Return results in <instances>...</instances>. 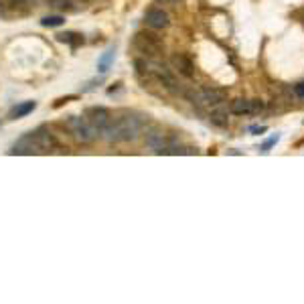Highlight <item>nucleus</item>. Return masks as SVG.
Returning <instances> with one entry per match:
<instances>
[{
	"mask_svg": "<svg viewBox=\"0 0 304 304\" xmlns=\"http://www.w3.org/2000/svg\"><path fill=\"white\" fill-rule=\"evenodd\" d=\"M162 2H174V0H162Z\"/></svg>",
	"mask_w": 304,
	"mask_h": 304,
	"instance_id": "5701e85b",
	"label": "nucleus"
},
{
	"mask_svg": "<svg viewBox=\"0 0 304 304\" xmlns=\"http://www.w3.org/2000/svg\"><path fill=\"white\" fill-rule=\"evenodd\" d=\"M146 24L154 31H162L170 24V18L162 8H152V10L146 12Z\"/></svg>",
	"mask_w": 304,
	"mask_h": 304,
	"instance_id": "9d476101",
	"label": "nucleus"
},
{
	"mask_svg": "<svg viewBox=\"0 0 304 304\" xmlns=\"http://www.w3.org/2000/svg\"><path fill=\"white\" fill-rule=\"evenodd\" d=\"M114 57H116V51L114 49H108L100 59H98V71L100 73H106L110 69V65L114 63Z\"/></svg>",
	"mask_w": 304,
	"mask_h": 304,
	"instance_id": "2eb2a0df",
	"label": "nucleus"
},
{
	"mask_svg": "<svg viewBox=\"0 0 304 304\" xmlns=\"http://www.w3.org/2000/svg\"><path fill=\"white\" fill-rule=\"evenodd\" d=\"M250 132H256V134H262V132H266V126H252V128H250Z\"/></svg>",
	"mask_w": 304,
	"mask_h": 304,
	"instance_id": "412c9836",
	"label": "nucleus"
},
{
	"mask_svg": "<svg viewBox=\"0 0 304 304\" xmlns=\"http://www.w3.org/2000/svg\"><path fill=\"white\" fill-rule=\"evenodd\" d=\"M170 65H172V69H174L178 75H183V77H193V75H195V65H193V61H191L187 55H183V53H174L172 59H170Z\"/></svg>",
	"mask_w": 304,
	"mask_h": 304,
	"instance_id": "423d86ee",
	"label": "nucleus"
},
{
	"mask_svg": "<svg viewBox=\"0 0 304 304\" xmlns=\"http://www.w3.org/2000/svg\"><path fill=\"white\" fill-rule=\"evenodd\" d=\"M35 136H37V144H39L41 150H53V148L59 146L55 134H53L49 128H39V130L35 132Z\"/></svg>",
	"mask_w": 304,
	"mask_h": 304,
	"instance_id": "9b49d317",
	"label": "nucleus"
},
{
	"mask_svg": "<svg viewBox=\"0 0 304 304\" xmlns=\"http://www.w3.org/2000/svg\"><path fill=\"white\" fill-rule=\"evenodd\" d=\"M49 4L55 8H67L71 4V0H49Z\"/></svg>",
	"mask_w": 304,
	"mask_h": 304,
	"instance_id": "aec40b11",
	"label": "nucleus"
},
{
	"mask_svg": "<svg viewBox=\"0 0 304 304\" xmlns=\"http://www.w3.org/2000/svg\"><path fill=\"white\" fill-rule=\"evenodd\" d=\"M203 92V98H205V104H211V106H219L225 102L227 94L223 89H217V87H205L201 89Z\"/></svg>",
	"mask_w": 304,
	"mask_h": 304,
	"instance_id": "f8f14e48",
	"label": "nucleus"
},
{
	"mask_svg": "<svg viewBox=\"0 0 304 304\" xmlns=\"http://www.w3.org/2000/svg\"><path fill=\"white\" fill-rule=\"evenodd\" d=\"M118 124H120V142H132L142 132V120L136 116L118 118Z\"/></svg>",
	"mask_w": 304,
	"mask_h": 304,
	"instance_id": "20e7f679",
	"label": "nucleus"
},
{
	"mask_svg": "<svg viewBox=\"0 0 304 304\" xmlns=\"http://www.w3.org/2000/svg\"><path fill=\"white\" fill-rule=\"evenodd\" d=\"M65 126L69 128V132H71V136H73V140H75L77 144H92V142H96L98 136H100V130H98L85 116H83V118L71 116V118L65 122Z\"/></svg>",
	"mask_w": 304,
	"mask_h": 304,
	"instance_id": "f257e3e1",
	"label": "nucleus"
},
{
	"mask_svg": "<svg viewBox=\"0 0 304 304\" xmlns=\"http://www.w3.org/2000/svg\"><path fill=\"white\" fill-rule=\"evenodd\" d=\"M134 49L138 53H142L144 57L154 59L164 51V43L158 35H154L150 31H138L134 35Z\"/></svg>",
	"mask_w": 304,
	"mask_h": 304,
	"instance_id": "f03ea898",
	"label": "nucleus"
},
{
	"mask_svg": "<svg viewBox=\"0 0 304 304\" xmlns=\"http://www.w3.org/2000/svg\"><path fill=\"white\" fill-rule=\"evenodd\" d=\"M26 4H28V0H12V8L18 12H26V8H28Z\"/></svg>",
	"mask_w": 304,
	"mask_h": 304,
	"instance_id": "a211bd4d",
	"label": "nucleus"
},
{
	"mask_svg": "<svg viewBox=\"0 0 304 304\" xmlns=\"http://www.w3.org/2000/svg\"><path fill=\"white\" fill-rule=\"evenodd\" d=\"M294 92H296V96H298V98H304V81L296 85V89H294Z\"/></svg>",
	"mask_w": 304,
	"mask_h": 304,
	"instance_id": "4be33fe9",
	"label": "nucleus"
},
{
	"mask_svg": "<svg viewBox=\"0 0 304 304\" xmlns=\"http://www.w3.org/2000/svg\"><path fill=\"white\" fill-rule=\"evenodd\" d=\"M65 22V18L61 16V14H51V16H45L43 20H41V24L45 26V28H57V26H61Z\"/></svg>",
	"mask_w": 304,
	"mask_h": 304,
	"instance_id": "f3484780",
	"label": "nucleus"
},
{
	"mask_svg": "<svg viewBox=\"0 0 304 304\" xmlns=\"http://www.w3.org/2000/svg\"><path fill=\"white\" fill-rule=\"evenodd\" d=\"M35 108H37V104H35V102H22V104H18V106H14V108L10 110L8 118H10V120H20V118L28 116Z\"/></svg>",
	"mask_w": 304,
	"mask_h": 304,
	"instance_id": "4468645a",
	"label": "nucleus"
},
{
	"mask_svg": "<svg viewBox=\"0 0 304 304\" xmlns=\"http://www.w3.org/2000/svg\"><path fill=\"white\" fill-rule=\"evenodd\" d=\"M144 142H146V146H148L150 150L156 152V154H164L166 146H168V138H166V134H162L160 130H150V132H146Z\"/></svg>",
	"mask_w": 304,
	"mask_h": 304,
	"instance_id": "0eeeda50",
	"label": "nucleus"
},
{
	"mask_svg": "<svg viewBox=\"0 0 304 304\" xmlns=\"http://www.w3.org/2000/svg\"><path fill=\"white\" fill-rule=\"evenodd\" d=\"M37 150H39L37 136H35V132H28V134H24L22 138L16 140V144L12 146L10 154H31V152H37Z\"/></svg>",
	"mask_w": 304,
	"mask_h": 304,
	"instance_id": "6e6552de",
	"label": "nucleus"
},
{
	"mask_svg": "<svg viewBox=\"0 0 304 304\" xmlns=\"http://www.w3.org/2000/svg\"><path fill=\"white\" fill-rule=\"evenodd\" d=\"M85 118H87L100 132H102V130L106 128V124L112 120V118H110V112H108L106 108H102V106H98V108H89V110L85 112Z\"/></svg>",
	"mask_w": 304,
	"mask_h": 304,
	"instance_id": "1a4fd4ad",
	"label": "nucleus"
},
{
	"mask_svg": "<svg viewBox=\"0 0 304 304\" xmlns=\"http://www.w3.org/2000/svg\"><path fill=\"white\" fill-rule=\"evenodd\" d=\"M148 69H150L152 77H154L158 83H162V87H164V89H168V92H172V94H183L180 83L176 81V77L172 75V71H170L164 63L148 61Z\"/></svg>",
	"mask_w": 304,
	"mask_h": 304,
	"instance_id": "7ed1b4c3",
	"label": "nucleus"
},
{
	"mask_svg": "<svg viewBox=\"0 0 304 304\" xmlns=\"http://www.w3.org/2000/svg\"><path fill=\"white\" fill-rule=\"evenodd\" d=\"M264 110V102L262 100H244L237 98L231 102V114L235 116H256Z\"/></svg>",
	"mask_w": 304,
	"mask_h": 304,
	"instance_id": "39448f33",
	"label": "nucleus"
},
{
	"mask_svg": "<svg viewBox=\"0 0 304 304\" xmlns=\"http://www.w3.org/2000/svg\"><path fill=\"white\" fill-rule=\"evenodd\" d=\"M209 120H211V124H215V126H219V128H225V126L229 124V120H227V112L221 110V108L213 110V112L209 114Z\"/></svg>",
	"mask_w": 304,
	"mask_h": 304,
	"instance_id": "dca6fc26",
	"label": "nucleus"
},
{
	"mask_svg": "<svg viewBox=\"0 0 304 304\" xmlns=\"http://www.w3.org/2000/svg\"><path fill=\"white\" fill-rule=\"evenodd\" d=\"M57 37V41L59 43H65V45H69V47H79V45H83V35H79V33H73V31H65V33H59V35H55Z\"/></svg>",
	"mask_w": 304,
	"mask_h": 304,
	"instance_id": "ddd939ff",
	"label": "nucleus"
},
{
	"mask_svg": "<svg viewBox=\"0 0 304 304\" xmlns=\"http://www.w3.org/2000/svg\"><path fill=\"white\" fill-rule=\"evenodd\" d=\"M278 140H280V136H278V134H276V136H272L270 140H266V142H264V146H262V152H270V148H272Z\"/></svg>",
	"mask_w": 304,
	"mask_h": 304,
	"instance_id": "6ab92c4d",
	"label": "nucleus"
}]
</instances>
